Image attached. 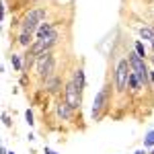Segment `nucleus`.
<instances>
[{
    "label": "nucleus",
    "instance_id": "f257e3e1",
    "mask_svg": "<svg viewBox=\"0 0 154 154\" xmlns=\"http://www.w3.org/2000/svg\"><path fill=\"white\" fill-rule=\"evenodd\" d=\"M113 86V80L107 78V82L99 88V93L95 95V101H93V107H91V119L93 121H101L109 113L111 109V101L115 97V91L111 88Z\"/></svg>",
    "mask_w": 154,
    "mask_h": 154
},
{
    "label": "nucleus",
    "instance_id": "f03ea898",
    "mask_svg": "<svg viewBox=\"0 0 154 154\" xmlns=\"http://www.w3.org/2000/svg\"><path fill=\"white\" fill-rule=\"evenodd\" d=\"M49 17V8L48 6H33L21 17V23H19V33H29V35H35L37 29L48 21Z\"/></svg>",
    "mask_w": 154,
    "mask_h": 154
},
{
    "label": "nucleus",
    "instance_id": "7ed1b4c3",
    "mask_svg": "<svg viewBox=\"0 0 154 154\" xmlns=\"http://www.w3.org/2000/svg\"><path fill=\"white\" fill-rule=\"evenodd\" d=\"M33 74L37 76V80H39V86L45 82V80L54 78V76L58 74V56H56V49H51V51H45V54L37 56Z\"/></svg>",
    "mask_w": 154,
    "mask_h": 154
},
{
    "label": "nucleus",
    "instance_id": "20e7f679",
    "mask_svg": "<svg viewBox=\"0 0 154 154\" xmlns=\"http://www.w3.org/2000/svg\"><path fill=\"white\" fill-rule=\"evenodd\" d=\"M130 74H131L130 62L123 56L117 60V64L113 68V86H115V97H119V99L130 95Z\"/></svg>",
    "mask_w": 154,
    "mask_h": 154
},
{
    "label": "nucleus",
    "instance_id": "39448f33",
    "mask_svg": "<svg viewBox=\"0 0 154 154\" xmlns=\"http://www.w3.org/2000/svg\"><path fill=\"white\" fill-rule=\"evenodd\" d=\"M125 58L130 62V68L131 72H136L138 74V78L142 80V84L146 86V91L150 88V68H148V60H144L142 56H138L136 54V49H130L128 54H125Z\"/></svg>",
    "mask_w": 154,
    "mask_h": 154
},
{
    "label": "nucleus",
    "instance_id": "423d86ee",
    "mask_svg": "<svg viewBox=\"0 0 154 154\" xmlns=\"http://www.w3.org/2000/svg\"><path fill=\"white\" fill-rule=\"evenodd\" d=\"M64 37V33L62 31H54V33H49V35H45V37H39V39H35L33 41V45H31V51L35 54V56H41V54H45V51H51V49H56L64 41L62 39Z\"/></svg>",
    "mask_w": 154,
    "mask_h": 154
},
{
    "label": "nucleus",
    "instance_id": "0eeeda50",
    "mask_svg": "<svg viewBox=\"0 0 154 154\" xmlns=\"http://www.w3.org/2000/svg\"><path fill=\"white\" fill-rule=\"evenodd\" d=\"M62 97L66 99V103L74 109V111H78L80 113V109H82V93L78 91V86L72 82L70 78L66 80V86H64V93H62Z\"/></svg>",
    "mask_w": 154,
    "mask_h": 154
},
{
    "label": "nucleus",
    "instance_id": "6e6552de",
    "mask_svg": "<svg viewBox=\"0 0 154 154\" xmlns=\"http://www.w3.org/2000/svg\"><path fill=\"white\" fill-rule=\"evenodd\" d=\"M74 113L76 111L66 103L64 97H56V101H54V117L58 119V121H72Z\"/></svg>",
    "mask_w": 154,
    "mask_h": 154
},
{
    "label": "nucleus",
    "instance_id": "1a4fd4ad",
    "mask_svg": "<svg viewBox=\"0 0 154 154\" xmlns=\"http://www.w3.org/2000/svg\"><path fill=\"white\" fill-rule=\"evenodd\" d=\"M64 86H66V80H64V76L62 74H56L54 78H49L45 82L41 84V91L49 97H62L64 93Z\"/></svg>",
    "mask_w": 154,
    "mask_h": 154
},
{
    "label": "nucleus",
    "instance_id": "9d476101",
    "mask_svg": "<svg viewBox=\"0 0 154 154\" xmlns=\"http://www.w3.org/2000/svg\"><path fill=\"white\" fill-rule=\"evenodd\" d=\"M70 80L76 86H78V91L84 95V91H86V74H84V66L82 64H78V66H74V70H72V76Z\"/></svg>",
    "mask_w": 154,
    "mask_h": 154
},
{
    "label": "nucleus",
    "instance_id": "9b49d317",
    "mask_svg": "<svg viewBox=\"0 0 154 154\" xmlns=\"http://www.w3.org/2000/svg\"><path fill=\"white\" fill-rule=\"evenodd\" d=\"M138 35L140 39H144L148 45H150V54H154V29L150 25H140L138 27Z\"/></svg>",
    "mask_w": 154,
    "mask_h": 154
},
{
    "label": "nucleus",
    "instance_id": "f8f14e48",
    "mask_svg": "<svg viewBox=\"0 0 154 154\" xmlns=\"http://www.w3.org/2000/svg\"><path fill=\"white\" fill-rule=\"evenodd\" d=\"M58 25H60V21H45V23L37 29L35 39H39V37H45V35H49V33H54V31H58Z\"/></svg>",
    "mask_w": 154,
    "mask_h": 154
},
{
    "label": "nucleus",
    "instance_id": "ddd939ff",
    "mask_svg": "<svg viewBox=\"0 0 154 154\" xmlns=\"http://www.w3.org/2000/svg\"><path fill=\"white\" fill-rule=\"evenodd\" d=\"M8 60H11V64H12V70H14V72H21V74H23V68H25L23 56H19V54H14V51H12L11 56H8Z\"/></svg>",
    "mask_w": 154,
    "mask_h": 154
},
{
    "label": "nucleus",
    "instance_id": "4468645a",
    "mask_svg": "<svg viewBox=\"0 0 154 154\" xmlns=\"http://www.w3.org/2000/svg\"><path fill=\"white\" fill-rule=\"evenodd\" d=\"M134 49H136V54H138V56H142L144 60H148V56H150L142 39H136V41H134Z\"/></svg>",
    "mask_w": 154,
    "mask_h": 154
},
{
    "label": "nucleus",
    "instance_id": "2eb2a0df",
    "mask_svg": "<svg viewBox=\"0 0 154 154\" xmlns=\"http://www.w3.org/2000/svg\"><path fill=\"white\" fill-rule=\"evenodd\" d=\"M144 148L148 150H152L154 148V130H150V131H146V136H144Z\"/></svg>",
    "mask_w": 154,
    "mask_h": 154
},
{
    "label": "nucleus",
    "instance_id": "dca6fc26",
    "mask_svg": "<svg viewBox=\"0 0 154 154\" xmlns=\"http://www.w3.org/2000/svg\"><path fill=\"white\" fill-rule=\"evenodd\" d=\"M25 121H27V125H29V128H33V125L37 123L35 115H33V109H27V111H25Z\"/></svg>",
    "mask_w": 154,
    "mask_h": 154
},
{
    "label": "nucleus",
    "instance_id": "f3484780",
    "mask_svg": "<svg viewBox=\"0 0 154 154\" xmlns=\"http://www.w3.org/2000/svg\"><path fill=\"white\" fill-rule=\"evenodd\" d=\"M2 125L4 128H11L12 125V117L8 115V111H2Z\"/></svg>",
    "mask_w": 154,
    "mask_h": 154
},
{
    "label": "nucleus",
    "instance_id": "a211bd4d",
    "mask_svg": "<svg viewBox=\"0 0 154 154\" xmlns=\"http://www.w3.org/2000/svg\"><path fill=\"white\" fill-rule=\"evenodd\" d=\"M43 154H60V152H56V150H51L49 146H43Z\"/></svg>",
    "mask_w": 154,
    "mask_h": 154
},
{
    "label": "nucleus",
    "instance_id": "6ab92c4d",
    "mask_svg": "<svg viewBox=\"0 0 154 154\" xmlns=\"http://www.w3.org/2000/svg\"><path fill=\"white\" fill-rule=\"evenodd\" d=\"M148 62H150V66H152V70H154V54H150V56H148Z\"/></svg>",
    "mask_w": 154,
    "mask_h": 154
},
{
    "label": "nucleus",
    "instance_id": "aec40b11",
    "mask_svg": "<svg viewBox=\"0 0 154 154\" xmlns=\"http://www.w3.org/2000/svg\"><path fill=\"white\" fill-rule=\"evenodd\" d=\"M134 154H148V152H146V148H140V150H136Z\"/></svg>",
    "mask_w": 154,
    "mask_h": 154
},
{
    "label": "nucleus",
    "instance_id": "412c9836",
    "mask_svg": "<svg viewBox=\"0 0 154 154\" xmlns=\"http://www.w3.org/2000/svg\"><path fill=\"white\" fill-rule=\"evenodd\" d=\"M21 2H29V4H37V2H41V0H21Z\"/></svg>",
    "mask_w": 154,
    "mask_h": 154
},
{
    "label": "nucleus",
    "instance_id": "4be33fe9",
    "mask_svg": "<svg viewBox=\"0 0 154 154\" xmlns=\"http://www.w3.org/2000/svg\"><path fill=\"white\" fill-rule=\"evenodd\" d=\"M150 82H152V86H154V70H150Z\"/></svg>",
    "mask_w": 154,
    "mask_h": 154
},
{
    "label": "nucleus",
    "instance_id": "5701e85b",
    "mask_svg": "<svg viewBox=\"0 0 154 154\" xmlns=\"http://www.w3.org/2000/svg\"><path fill=\"white\" fill-rule=\"evenodd\" d=\"M150 154H154V148H152V150H150Z\"/></svg>",
    "mask_w": 154,
    "mask_h": 154
},
{
    "label": "nucleus",
    "instance_id": "b1692460",
    "mask_svg": "<svg viewBox=\"0 0 154 154\" xmlns=\"http://www.w3.org/2000/svg\"><path fill=\"white\" fill-rule=\"evenodd\" d=\"M150 27H152V29H154V23H150Z\"/></svg>",
    "mask_w": 154,
    "mask_h": 154
},
{
    "label": "nucleus",
    "instance_id": "393cba45",
    "mask_svg": "<svg viewBox=\"0 0 154 154\" xmlns=\"http://www.w3.org/2000/svg\"><path fill=\"white\" fill-rule=\"evenodd\" d=\"M8 154H14V152H8Z\"/></svg>",
    "mask_w": 154,
    "mask_h": 154
}]
</instances>
